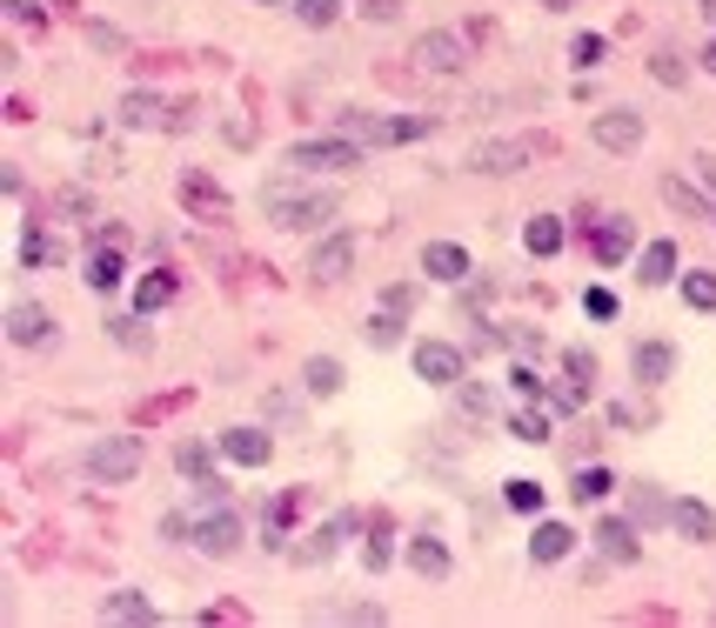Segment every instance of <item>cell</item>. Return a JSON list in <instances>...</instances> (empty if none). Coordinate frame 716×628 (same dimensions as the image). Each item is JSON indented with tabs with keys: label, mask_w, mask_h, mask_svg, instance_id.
Returning <instances> with one entry per match:
<instances>
[{
	"label": "cell",
	"mask_w": 716,
	"mask_h": 628,
	"mask_svg": "<svg viewBox=\"0 0 716 628\" xmlns=\"http://www.w3.org/2000/svg\"><path fill=\"white\" fill-rule=\"evenodd\" d=\"M262 221H275V228H288V234H315V228L335 221V195L275 181V188H262Z\"/></svg>",
	"instance_id": "obj_1"
},
{
	"label": "cell",
	"mask_w": 716,
	"mask_h": 628,
	"mask_svg": "<svg viewBox=\"0 0 716 628\" xmlns=\"http://www.w3.org/2000/svg\"><path fill=\"white\" fill-rule=\"evenodd\" d=\"M335 134L362 141V147H409L429 134V114H368V108H342L335 114Z\"/></svg>",
	"instance_id": "obj_2"
},
{
	"label": "cell",
	"mask_w": 716,
	"mask_h": 628,
	"mask_svg": "<svg viewBox=\"0 0 716 628\" xmlns=\"http://www.w3.org/2000/svg\"><path fill=\"white\" fill-rule=\"evenodd\" d=\"M282 167H295V174H308V167L349 174V167H362V141H349V134H315V141H295V147L282 154Z\"/></svg>",
	"instance_id": "obj_3"
},
{
	"label": "cell",
	"mask_w": 716,
	"mask_h": 628,
	"mask_svg": "<svg viewBox=\"0 0 716 628\" xmlns=\"http://www.w3.org/2000/svg\"><path fill=\"white\" fill-rule=\"evenodd\" d=\"M141 462H147L141 434H101V441L88 448V475H95V482H134Z\"/></svg>",
	"instance_id": "obj_4"
},
{
	"label": "cell",
	"mask_w": 716,
	"mask_h": 628,
	"mask_svg": "<svg viewBox=\"0 0 716 628\" xmlns=\"http://www.w3.org/2000/svg\"><path fill=\"white\" fill-rule=\"evenodd\" d=\"M188 535H195V549H201V555H214V562H221V555L242 549V535H249V528H242V515H234V508L208 502V508L188 521Z\"/></svg>",
	"instance_id": "obj_5"
},
{
	"label": "cell",
	"mask_w": 716,
	"mask_h": 628,
	"mask_svg": "<svg viewBox=\"0 0 716 628\" xmlns=\"http://www.w3.org/2000/svg\"><path fill=\"white\" fill-rule=\"evenodd\" d=\"M409 362H416V382H429V388H462V375H469L462 348H449V341H416Z\"/></svg>",
	"instance_id": "obj_6"
},
{
	"label": "cell",
	"mask_w": 716,
	"mask_h": 628,
	"mask_svg": "<svg viewBox=\"0 0 716 628\" xmlns=\"http://www.w3.org/2000/svg\"><path fill=\"white\" fill-rule=\"evenodd\" d=\"M416 67H429V74H462V67H469V41H462L455 27H429V34H416Z\"/></svg>",
	"instance_id": "obj_7"
},
{
	"label": "cell",
	"mask_w": 716,
	"mask_h": 628,
	"mask_svg": "<svg viewBox=\"0 0 716 628\" xmlns=\"http://www.w3.org/2000/svg\"><path fill=\"white\" fill-rule=\"evenodd\" d=\"M462 167H469V174H522V167H529V141H509V134L475 141V147L462 154Z\"/></svg>",
	"instance_id": "obj_8"
},
{
	"label": "cell",
	"mask_w": 716,
	"mask_h": 628,
	"mask_svg": "<svg viewBox=\"0 0 716 628\" xmlns=\"http://www.w3.org/2000/svg\"><path fill=\"white\" fill-rule=\"evenodd\" d=\"M590 134H596V147H609V154H636V147H643V114H636V108H603V114L590 121Z\"/></svg>",
	"instance_id": "obj_9"
},
{
	"label": "cell",
	"mask_w": 716,
	"mask_h": 628,
	"mask_svg": "<svg viewBox=\"0 0 716 628\" xmlns=\"http://www.w3.org/2000/svg\"><path fill=\"white\" fill-rule=\"evenodd\" d=\"M355 267V234H329L322 247H308V282H322V288H335L342 275Z\"/></svg>",
	"instance_id": "obj_10"
},
{
	"label": "cell",
	"mask_w": 716,
	"mask_h": 628,
	"mask_svg": "<svg viewBox=\"0 0 716 628\" xmlns=\"http://www.w3.org/2000/svg\"><path fill=\"white\" fill-rule=\"evenodd\" d=\"M422 275L462 288V282H469V247H455V241H429V247H422Z\"/></svg>",
	"instance_id": "obj_11"
},
{
	"label": "cell",
	"mask_w": 716,
	"mask_h": 628,
	"mask_svg": "<svg viewBox=\"0 0 716 628\" xmlns=\"http://www.w3.org/2000/svg\"><path fill=\"white\" fill-rule=\"evenodd\" d=\"M657 195H663L676 214H690V221H709V228H716V201H703V195L683 181V174H663V181H657Z\"/></svg>",
	"instance_id": "obj_12"
},
{
	"label": "cell",
	"mask_w": 716,
	"mask_h": 628,
	"mask_svg": "<svg viewBox=\"0 0 716 628\" xmlns=\"http://www.w3.org/2000/svg\"><path fill=\"white\" fill-rule=\"evenodd\" d=\"M670 368H676V348L670 341H636V382H643V388H663Z\"/></svg>",
	"instance_id": "obj_13"
},
{
	"label": "cell",
	"mask_w": 716,
	"mask_h": 628,
	"mask_svg": "<svg viewBox=\"0 0 716 628\" xmlns=\"http://www.w3.org/2000/svg\"><path fill=\"white\" fill-rule=\"evenodd\" d=\"M268 448H275V441H268L262 428H228V434H221V455H228V462H242V469H262V462H268Z\"/></svg>",
	"instance_id": "obj_14"
},
{
	"label": "cell",
	"mask_w": 716,
	"mask_h": 628,
	"mask_svg": "<svg viewBox=\"0 0 716 628\" xmlns=\"http://www.w3.org/2000/svg\"><path fill=\"white\" fill-rule=\"evenodd\" d=\"M47 334H54L47 308H34V301H14V308H8V341H14V348H34V341H47Z\"/></svg>",
	"instance_id": "obj_15"
},
{
	"label": "cell",
	"mask_w": 716,
	"mask_h": 628,
	"mask_svg": "<svg viewBox=\"0 0 716 628\" xmlns=\"http://www.w3.org/2000/svg\"><path fill=\"white\" fill-rule=\"evenodd\" d=\"M636 282H643V288L676 282V241H650L643 254H636Z\"/></svg>",
	"instance_id": "obj_16"
},
{
	"label": "cell",
	"mask_w": 716,
	"mask_h": 628,
	"mask_svg": "<svg viewBox=\"0 0 716 628\" xmlns=\"http://www.w3.org/2000/svg\"><path fill=\"white\" fill-rule=\"evenodd\" d=\"M114 282H121V234H108L101 247H88V288L108 295Z\"/></svg>",
	"instance_id": "obj_17"
},
{
	"label": "cell",
	"mask_w": 716,
	"mask_h": 628,
	"mask_svg": "<svg viewBox=\"0 0 716 628\" xmlns=\"http://www.w3.org/2000/svg\"><path fill=\"white\" fill-rule=\"evenodd\" d=\"M670 528L683 535V542H716V515L703 502H670Z\"/></svg>",
	"instance_id": "obj_18"
},
{
	"label": "cell",
	"mask_w": 716,
	"mask_h": 628,
	"mask_svg": "<svg viewBox=\"0 0 716 628\" xmlns=\"http://www.w3.org/2000/svg\"><path fill=\"white\" fill-rule=\"evenodd\" d=\"M570 549H576V535H570V528H563V521H542V528H536V535H529V555H536V562H542V569H549V562H563V555H570Z\"/></svg>",
	"instance_id": "obj_19"
},
{
	"label": "cell",
	"mask_w": 716,
	"mask_h": 628,
	"mask_svg": "<svg viewBox=\"0 0 716 628\" xmlns=\"http://www.w3.org/2000/svg\"><path fill=\"white\" fill-rule=\"evenodd\" d=\"M596 549H603L609 562H636V521H623V515H609V521L596 528Z\"/></svg>",
	"instance_id": "obj_20"
},
{
	"label": "cell",
	"mask_w": 716,
	"mask_h": 628,
	"mask_svg": "<svg viewBox=\"0 0 716 628\" xmlns=\"http://www.w3.org/2000/svg\"><path fill=\"white\" fill-rule=\"evenodd\" d=\"M301 388H308L315 401H329V395H342V362H335V354H315V362L301 368Z\"/></svg>",
	"instance_id": "obj_21"
},
{
	"label": "cell",
	"mask_w": 716,
	"mask_h": 628,
	"mask_svg": "<svg viewBox=\"0 0 716 628\" xmlns=\"http://www.w3.org/2000/svg\"><path fill=\"white\" fill-rule=\"evenodd\" d=\"M522 241H529V254H536V261L563 254V221H555V214H536V221L522 228Z\"/></svg>",
	"instance_id": "obj_22"
},
{
	"label": "cell",
	"mask_w": 716,
	"mask_h": 628,
	"mask_svg": "<svg viewBox=\"0 0 716 628\" xmlns=\"http://www.w3.org/2000/svg\"><path fill=\"white\" fill-rule=\"evenodd\" d=\"M409 569L436 582V575H449V549L436 542V535H416V542H409Z\"/></svg>",
	"instance_id": "obj_23"
},
{
	"label": "cell",
	"mask_w": 716,
	"mask_h": 628,
	"mask_svg": "<svg viewBox=\"0 0 716 628\" xmlns=\"http://www.w3.org/2000/svg\"><path fill=\"white\" fill-rule=\"evenodd\" d=\"M121 128H168L162 95H128V101H121Z\"/></svg>",
	"instance_id": "obj_24"
},
{
	"label": "cell",
	"mask_w": 716,
	"mask_h": 628,
	"mask_svg": "<svg viewBox=\"0 0 716 628\" xmlns=\"http://www.w3.org/2000/svg\"><path fill=\"white\" fill-rule=\"evenodd\" d=\"M629 241H636V234H629V221H603V228H596V261H603V267H616V261L629 254Z\"/></svg>",
	"instance_id": "obj_25"
},
{
	"label": "cell",
	"mask_w": 716,
	"mask_h": 628,
	"mask_svg": "<svg viewBox=\"0 0 716 628\" xmlns=\"http://www.w3.org/2000/svg\"><path fill=\"white\" fill-rule=\"evenodd\" d=\"M342 535H355V515H349V508H342V515H335V521H329V528L308 542V562H329V555L342 549Z\"/></svg>",
	"instance_id": "obj_26"
},
{
	"label": "cell",
	"mask_w": 716,
	"mask_h": 628,
	"mask_svg": "<svg viewBox=\"0 0 716 628\" xmlns=\"http://www.w3.org/2000/svg\"><path fill=\"white\" fill-rule=\"evenodd\" d=\"M108 621H154V602L141 588H121V595H108Z\"/></svg>",
	"instance_id": "obj_27"
},
{
	"label": "cell",
	"mask_w": 716,
	"mask_h": 628,
	"mask_svg": "<svg viewBox=\"0 0 716 628\" xmlns=\"http://www.w3.org/2000/svg\"><path fill=\"white\" fill-rule=\"evenodd\" d=\"M168 301H175V275H147L134 288V315H154V308H168Z\"/></svg>",
	"instance_id": "obj_28"
},
{
	"label": "cell",
	"mask_w": 716,
	"mask_h": 628,
	"mask_svg": "<svg viewBox=\"0 0 716 628\" xmlns=\"http://www.w3.org/2000/svg\"><path fill=\"white\" fill-rule=\"evenodd\" d=\"M175 469H181L188 482H208V475H214V455H208L201 441H181V448H175Z\"/></svg>",
	"instance_id": "obj_29"
},
{
	"label": "cell",
	"mask_w": 716,
	"mask_h": 628,
	"mask_svg": "<svg viewBox=\"0 0 716 628\" xmlns=\"http://www.w3.org/2000/svg\"><path fill=\"white\" fill-rule=\"evenodd\" d=\"M683 301L703 308V315H716V275H703V267H696V275H683Z\"/></svg>",
	"instance_id": "obj_30"
},
{
	"label": "cell",
	"mask_w": 716,
	"mask_h": 628,
	"mask_svg": "<svg viewBox=\"0 0 716 628\" xmlns=\"http://www.w3.org/2000/svg\"><path fill=\"white\" fill-rule=\"evenodd\" d=\"M509 434H516V441H549V415H542V408H516V415H509Z\"/></svg>",
	"instance_id": "obj_31"
},
{
	"label": "cell",
	"mask_w": 716,
	"mask_h": 628,
	"mask_svg": "<svg viewBox=\"0 0 716 628\" xmlns=\"http://www.w3.org/2000/svg\"><path fill=\"white\" fill-rule=\"evenodd\" d=\"M503 502H509L516 515H536V508H542V482H503Z\"/></svg>",
	"instance_id": "obj_32"
},
{
	"label": "cell",
	"mask_w": 716,
	"mask_h": 628,
	"mask_svg": "<svg viewBox=\"0 0 716 628\" xmlns=\"http://www.w3.org/2000/svg\"><path fill=\"white\" fill-rule=\"evenodd\" d=\"M181 201H188V208H208V214H228L221 188H208V181H181Z\"/></svg>",
	"instance_id": "obj_33"
},
{
	"label": "cell",
	"mask_w": 716,
	"mask_h": 628,
	"mask_svg": "<svg viewBox=\"0 0 716 628\" xmlns=\"http://www.w3.org/2000/svg\"><path fill=\"white\" fill-rule=\"evenodd\" d=\"M609 488H616V475H609V469H583V475H576V502H603Z\"/></svg>",
	"instance_id": "obj_34"
},
{
	"label": "cell",
	"mask_w": 716,
	"mask_h": 628,
	"mask_svg": "<svg viewBox=\"0 0 716 628\" xmlns=\"http://www.w3.org/2000/svg\"><path fill=\"white\" fill-rule=\"evenodd\" d=\"M295 14H301L308 27H335V14H342V0H295Z\"/></svg>",
	"instance_id": "obj_35"
},
{
	"label": "cell",
	"mask_w": 716,
	"mask_h": 628,
	"mask_svg": "<svg viewBox=\"0 0 716 628\" xmlns=\"http://www.w3.org/2000/svg\"><path fill=\"white\" fill-rule=\"evenodd\" d=\"M21 261H27V267H47V261H60V247H54L47 234H27V241H21Z\"/></svg>",
	"instance_id": "obj_36"
},
{
	"label": "cell",
	"mask_w": 716,
	"mask_h": 628,
	"mask_svg": "<svg viewBox=\"0 0 716 628\" xmlns=\"http://www.w3.org/2000/svg\"><path fill=\"white\" fill-rule=\"evenodd\" d=\"M563 375L590 388V382H596V354H583V348H570V354H563Z\"/></svg>",
	"instance_id": "obj_37"
},
{
	"label": "cell",
	"mask_w": 716,
	"mask_h": 628,
	"mask_svg": "<svg viewBox=\"0 0 716 628\" xmlns=\"http://www.w3.org/2000/svg\"><path fill=\"white\" fill-rule=\"evenodd\" d=\"M368 341H375V348H395V341H403V321H395V315L382 308V315L368 321Z\"/></svg>",
	"instance_id": "obj_38"
},
{
	"label": "cell",
	"mask_w": 716,
	"mask_h": 628,
	"mask_svg": "<svg viewBox=\"0 0 716 628\" xmlns=\"http://www.w3.org/2000/svg\"><path fill=\"white\" fill-rule=\"evenodd\" d=\"M650 74H657L663 87H683V60H676L670 47H663V54H650Z\"/></svg>",
	"instance_id": "obj_39"
},
{
	"label": "cell",
	"mask_w": 716,
	"mask_h": 628,
	"mask_svg": "<svg viewBox=\"0 0 716 628\" xmlns=\"http://www.w3.org/2000/svg\"><path fill=\"white\" fill-rule=\"evenodd\" d=\"M583 401H590V388H583V382H570V388H555V395H549V408H555V415H576Z\"/></svg>",
	"instance_id": "obj_40"
},
{
	"label": "cell",
	"mask_w": 716,
	"mask_h": 628,
	"mask_svg": "<svg viewBox=\"0 0 716 628\" xmlns=\"http://www.w3.org/2000/svg\"><path fill=\"white\" fill-rule=\"evenodd\" d=\"M570 60H576V67H596V60H603V34H576Z\"/></svg>",
	"instance_id": "obj_41"
},
{
	"label": "cell",
	"mask_w": 716,
	"mask_h": 628,
	"mask_svg": "<svg viewBox=\"0 0 716 628\" xmlns=\"http://www.w3.org/2000/svg\"><path fill=\"white\" fill-rule=\"evenodd\" d=\"M583 308H590L596 321H609V315H616V295H609V288H590V295H583Z\"/></svg>",
	"instance_id": "obj_42"
},
{
	"label": "cell",
	"mask_w": 716,
	"mask_h": 628,
	"mask_svg": "<svg viewBox=\"0 0 716 628\" xmlns=\"http://www.w3.org/2000/svg\"><path fill=\"white\" fill-rule=\"evenodd\" d=\"M355 8H362L368 21H395V14H403V0H355Z\"/></svg>",
	"instance_id": "obj_43"
},
{
	"label": "cell",
	"mask_w": 716,
	"mask_h": 628,
	"mask_svg": "<svg viewBox=\"0 0 716 628\" xmlns=\"http://www.w3.org/2000/svg\"><path fill=\"white\" fill-rule=\"evenodd\" d=\"M509 382H516V395H522V401H536V395H542V382H536L522 362H516V375H509Z\"/></svg>",
	"instance_id": "obj_44"
},
{
	"label": "cell",
	"mask_w": 716,
	"mask_h": 628,
	"mask_svg": "<svg viewBox=\"0 0 716 628\" xmlns=\"http://www.w3.org/2000/svg\"><path fill=\"white\" fill-rule=\"evenodd\" d=\"M636 421H643V415H636L629 401H616V408H609V428H636Z\"/></svg>",
	"instance_id": "obj_45"
},
{
	"label": "cell",
	"mask_w": 716,
	"mask_h": 628,
	"mask_svg": "<svg viewBox=\"0 0 716 628\" xmlns=\"http://www.w3.org/2000/svg\"><path fill=\"white\" fill-rule=\"evenodd\" d=\"M703 167V188H709V201H716V161H696Z\"/></svg>",
	"instance_id": "obj_46"
},
{
	"label": "cell",
	"mask_w": 716,
	"mask_h": 628,
	"mask_svg": "<svg viewBox=\"0 0 716 628\" xmlns=\"http://www.w3.org/2000/svg\"><path fill=\"white\" fill-rule=\"evenodd\" d=\"M703 67H709V74H716V41H709V47H703Z\"/></svg>",
	"instance_id": "obj_47"
},
{
	"label": "cell",
	"mask_w": 716,
	"mask_h": 628,
	"mask_svg": "<svg viewBox=\"0 0 716 628\" xmlns=\"http://www.w3.org/2000/svg\"><path fill=\"white\" fill-rule=\"evenodd\" d=\"M696 8H703V14H709V21H716V0H696Z\"/></svg>",
	"instance_id": "obj_48"
},
{
	"label": "cell",
	"mask_w": 716,
	"mask_h": 628,
	"mask_svg": "<svg viewBox=\"0 0 716 628\" xmlns=\"http://www.w3.org/2000/svg\"><path fill=\"white\" fill-rule=\"evenodd\" d=\"M262 8H282V0H262Z\"/></svg>",
	"instance_id": "obj_49"
},
{
	"label": "cell",
	"mask_w": 716,
	"mask_h": 628,
	"mask_svg": "<svg viewBox=\"0 0 716 628\" xmlns=\"http://www.w3.org/2000/svg\"><path fill=\"white\" fill-rule=\"evenodd\" d=\"M549 8H563V0H549Z\"/></svg>",
	"instance_id": "obj_50"
}]
</instances>
